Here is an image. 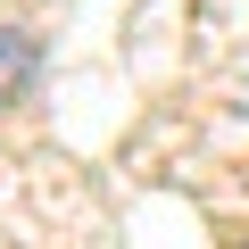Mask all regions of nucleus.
Returning a JSON list of instances; mask_svg holds the SVG:
<instances>
[{"instance_id": "obj_1", "label": "nucleus", "mask_w": 249, "mask_h": 249, "mask_svg": "<svg viewBox=\"0 0 249 249\" xmlns=\"http://www.w3.org/2000/svg\"><path fill=\"white\" fill-rule=\"evenodd\" d=\"M34 67H42V42L17 34V25H0V100H17V91L34 83Z\"/></svg>"}]
</instances>
